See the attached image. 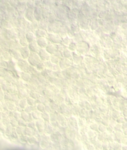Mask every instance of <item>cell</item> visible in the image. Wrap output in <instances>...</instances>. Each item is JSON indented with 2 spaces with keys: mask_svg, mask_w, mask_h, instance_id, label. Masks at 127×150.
<instances>
[{
  "mask_svg": "<svg viewBox=\"0 0 127 150\" xmlns=\"http://www.w3.org/2000/svg\"><path fill=\"white\" fill-rule=\"evenodd\" d=\"M39 28H42V29L47 30L48 25L49 24V22L47 19H42L41 21L39 22Z\"/></svg>",
  "mask_w": 127,
  "mask_h": 150,
  "instance_id": "cell-21",
  "label": "cell"
},
{
  "mask_svg": "<svg viewBox=\"0 0 127 150\" xmlns=\"http://www.w3.org/2000/svg\"><path fill=\"white\" fill-rule=\"evenodd\" d=\"M1 27L8 28V29H11V28H13V25L11 24V22L9 21H7L5 19H1Z\"/></svg>",
  "mask_w": 127,
  "mask_h": 150,
  "instance_id": "cell-23",
  "label": "cell"
},
{
  "mask_svg": "<svg viewBox=\"0 0 127 150\" xmlns=\"http://www.w3.org/2000/svg\"><path fill=\"white\" fill-rule=\"evenodd\" d=\"M80 33L82 35L84 41L87 42L91 45L99 43V37L97 36L93 31H92L91 30L86 31L81 30Z\"/></svg>",
  "mask_w": 127,
  "mask_h": 150,
  "instance_id": "cell-1",
  "label": "cell"
},
{
  "mask_svg": "<svg viewBox=\"0 0 127 150\" xmlns=\"http://www.w3.org/2000/svg\"><path fill=\"white\" fill-rule=\"evenodd\" d=\"M68 48L71 50L72 52H76V49H77V43H74V42H72L70 45L68 47Z\"/></svg>",
  "mask_w": 127,
  "mask_h": 150,
  "instance_id": "cell-31",
  "label": "cell"
},
{
  "mask_svg": "<svg viewBox=\"0 0 127 150\" xmlns=\"http://www.w3.org/2000/svg\"><path fill=\"white\" fill-rule=\"evenodd\" d=\"M63 24L62 21L56 19L53 22H49L47 32L49 33H59L61 27Z\"/></svg>",
  "mask_w": 127,
  "mask_h": 150,
  "instance_id": "cell-6",
  "label": "cell"
},
{
  "mask_svg": "<svg viewBox=\"0 0 127 150\" xmlns=\"http://www.w3.org/2000/svg\"><path fill=\"white\" fill-rule=\"evenodd\" d=\"M34 17H35V20L37 21L38 22L41 21L42 17V7H36L34 8Z\"/></svg>",
  "mask_w": 127,
  "mask_h": 150,
  "instance_id": "cell-14",
  "label": "cell"
},
{
  "mask_svg": "<svg viewBox=\"0 0 127 150\" xmlns=\"http://www.w3.org/2000/svg\"><path fill=\"white\" fill-rule=\"evenodd\" d=\"M79 11L76 9L71 8L68 13V20L71 23H78V17Z\"/></svg>",
  "mask_w": 127,
  "mask_h": 150,
  "instance_id": "cell-9",
  "label": "cell"
},
{
  "mask_svg": "<svg viewBox=\"0 0 127 150\" xmlns=\"http://www.w3.org/2000/svg\"><path fill=\"white\" fill-rule=\"evenodd\" d=\"M19 51L20 52L21 57L24 59H28V57H29L31 53V52L30 50L29 49L28 47H21Z\"/></svg>",
  "mask_w": 127,
  "mask_h": 150,
  "instance_id": "cell-13",
  "label": "cell"
},
{
  "mask_svg": "<svg viewBox=\"0 0 127 150\" xmlns=\"http://www.w3.org/2000/svg\"><path fill=\"white\" fill-rule=\"evenodd\" d=\"M73 52L69 50L67 47L62 52V55L63 57H65V58H70V57H73Z\"/></svg>",
  "mask_w": 127,
  "mask_h": 150,
  "instance_id": "cell-26",
  "label": "cell"
},
{
  "mask_svg": "<svg viewBox=\"0 0 127 150\" xmlns=\"http://www.w3.org/2000/svg\"><path fill=\"white\" fill-rule=\"evenodd\" d=\"M38 54L40 56V59L44 61H47L50 59L51 57L50 54H49L45 48H40L38 52Z\"/></svg>",
  "mask_w": 127,
  "mask_h": 150,
  "instance_id": "cell-12",
  "label": "cell"
},
{
  "mask_svg": "<svg viewBox=\"0 0 127 150\" xmlns=\"http://www.w3.org/2000/svg\"><path fill=\"white\" fill-rule=\"evenodd\" d=\"M94 32L95 33V34L97 36L100 37V36L101 35L103 32V30H102V28L101 27H100L98 28L97 29H96L95 31H94Z\"/></svg>",
  "mask_w": 127,
  "mask_h": 150,
  "instance_id": "cell-32",
  "label": "cell"
},
{
  "mask_svg": "<svg viewBox=\"0 0 127 150\" xmlns=\"http://www.w3.org/2000/svg\"><path fill=\"white\" fill-rule=\"evenodd\" d=\"M42 59H40V56L37 53H31L29 57H28V61L32 65H37L40 64V61Z\"/></svg>",
  "mask_w": 127,
  "mask_h": 150,
  "instance_id": "cell-10",
  "label": "cell"
},
{
  "mask_svg": "<svg viewBox=\"0 0 127 150\" xmlns=\"http://www.w3.org/2000/svg\"><path fill=\"white\" fill-rule=\"evenodd\" d=\"M48 32L47 30L42 29V28H39L36 32L35 35L37 38H47L48 35Z\"/></svg>",
  "mask_w": 127,
  "mask_h": 150,
  "instance_id": "cell-18",
  "label": "cell"
},
{
  "mask_svg": "<svg viewBox=\"0 0 127 150\" xmlns=\"http://www.w3.org/2000/svg\"><path fill=\"white\" fill-rule=\"evenodd\" d=\"M97 20H98V22H99V25H100V27H103V26H104V25L106 24L107 21H106L104 19L97 18Z\"/></svg>",
  "mask_w": 127,
  "mask_h": 150,
  "instance_id": "cell-33",
  "label": "cell"
},
{
  "mask_svg": "<svg viewBox=\"0 0 127 150\" xmlns=\"http://www.w3.org/2000/svg\"><path fill=\"white\" fill-rule=\"evenodd\" d=\"M49 43L54 44H60L61 43L62 37L59 33H48V35L47 37Z\"/></svg>",
  "mask_w": 127,
  "mask_h": 150,
  "instance_id": "cell-7",
  "label": "cell"
},
{
  "mask_svg": "<svg viewBox=\"0 0 127 150\" xmlns=\"http://www.w3.org/2000/svg\"><path fill=\"white\" fill-rule=\"evenodd\" d=\"M26 38L28 41L29 43H30L33 42H36L37 40V37L35 35V33L33 32H27L26 35Z\"/></svg>",
  "mask_w": 127,
  "mask_h": 150,
  "instance_id": "cell-19",
  "label": "cell"
},
{
  "mask_svg": "<svg viewBox=\"0 0 127 150\" xmlns=\"http://www.w3.org/2000/svg\"><path fill=\"white\" fill-rule=\"evenodd\" d=\"M47 51L48 53L50 54V55H54L58 51V47L56 44H54L49 43L47 48H45Z\"/></svg>",
  "mask_w": 127,
  "mask_h": 150,
  "instance_id": "cell-15",
  "label": "cell"
},
{
  "mask_svg": "<svg viewBox=\"0 0 127 150\" xmlns=\"http://www.w3.org/2000/svg\"><path fill=\"white\" fill-rule=\"evenodd\" d=\"M68 28L66 27H65L64 25H63L59 34L62 38L68 36Z\"/></svg>",
  "mask_w": 127,
  "mask_h": 150,
  "instance_id": "cell-29",
  "label": "cell"
},
{
  "mask_svg": "<svg viewBox=\"0 0 127 150\" xmlns=\"http://www.w3.org/2000/svg\"><path fill=\"white\" fill-rule=\"evenodd\" d=\"M108 11H107V10H101V11H99V13H98V18L105 19L107 13H108Z\"/></svg>",
  "mask_w": 127,
  "mask_h": 150,
  "instance_id": "cell-30",
  "label": "cell"
},
{
  "mask_svg": "<svg viewBox=\"0 0 127 150\" xmlns=\"http://www.w3.org/2000/svg\"><path fill=\"white\" fill-rule=\"evenodd\" d=\"M73 42V38L69 36H66L65 37L62 38V41H61V44L64 45L65 47H68L70 44Z\"/></svg>",
  "mask_w": 127,
  "mask_h": 150,
  "instance_id": "cell-25",
  "label": "cell"
},
{
  "mask_svg": "<svg viewBox=\"0 0 127 150\" xmlns=\"http://www.w3.org/2000/svg\"><path fill=\"white\" fill-rule=\"evenodd\" d=\"M28 48L30 50L31 53H38L39 50L40 49L36 41L29 43Z\"/></svg>",
  "mask_w": 127,
  "mask_h": 150,
  "instance_id": "cell-17",
  "label": "cell"
},
{
  "mask_svg": "<svg viewBox=\"0 0 127 150\" xmlns=\"http://www.w3.org/2000/svg\"><path fill=\"white\" fill-rule=\"evenodd\" d=\"M36 42L40 48H46L49 42L47 38H37Z\"/></svg>",
  "mask_w": 127,
  "mask_h": 150,
  "instance_id": "cell-16",
  "label": "cell"
},
{
  "mask_svg": "<svg viewBox=\"0 0 127 150\" xmlns=\"http://www.w3.org/2000/svg\"><path fill=\"white\" fill-rule=\"evenodd\" d=\"M31 32H33L35 33V32L39 28V22L35 20L33 22H31Z\"/></svg>",
  "mask_w": 127,
  "mask_h": 150,
  "instance_id": "cell-27",
  "label": "cell"
},
{
  "mask_svg": "<svg viewBox=\"0 0 127 150\" xmlns=\"http://www.w3.org/2000/svg\"><path fill=\"white\" fill-rule=\"evenodd\" d=\"M50 59H51V61H52V62H58L60 61V57H59L55 56V55H51Z\"/></svg>",
  "mask_w": 127,
  "mask_h": 150,
  "instance_id": "cell-35",
  "label": "cell"
},
{
  "mask_svg": "<svg viewBox=\"0 0 127 150\" xmlns=\"http://www.w3.org/2000/svg\"><path fill=\"white\" fill-rule=\"evenodd\" d=\"M100 27V25L98 22L97 19H91L90 22V30L92 31H95L98 28Z\"/></svg>",
  "mask_w": 127,
  "mask_h": 150,
  "instance_id": "cell-20",
  "label": "cell"
},
{
  "mask_svg": "<svg viewBox=\"0 0 127 150\" xmlns=\"http://www.w3.org/2000/svg\"><path fill=\"white\" fill-rule=\"evenodd\" d=\"M99 43L102 48L110 49L113 48L114 41L111 38L110 34L103 32L99 37Z\"/></svg>",
  "mask_w": 127,
  "mask_h": 150,
  "instance_id": "cell-4",
  "label": "cell"
},
{
  "mask_svg": "<svg viewBox=\"0 0 127 150\" xmlns=\"http://www.w3.org/2000/svg\"><path fill=\"white\" fill-rule=\"evenodd\" d=\"M73 42H74V43H78L81 42L82 41H84V39H83V37L82 36L81 33L80 32L79 33H74V36L73 37Z\"/></svg>",
  "mask_w": 127,
  "mask_h": 150,
  "instance_id": "cell-22",
  "label": "cell"
},
{
  "mask_svg": "<svg viewBox=\"0 0 127 150\" xmlns=\"http://www.w3.org/2000/svg\"><path fill=\"white\" fill-rule=\"evenodd\" d=\"M91 45L86 41H82L77 44L76 53L80 55H86L90 52Z\"/></svg>",
  "mask_w": 127,
  "mask_h": 150,
  "instance_id": "cell-5",
  "label": "cell"
},
{
  "mask_svg": "<svg viewBox=\"0 0 127 150\" xmlns=\"http://www.w3.org/2000/svg\"><path fill=\"white\" fill-rule=\"evenodd\" d=\"M35 6L36 7H40L43 6V0H35Z\"/></svg>",
  "mask_w": 127,
  "mask_h": 150,
  "instance_id": "cell-34",
  "label": "cell"
},
{
  "mask_svg": "<svg viewBox=\"0 0 127 150\" xmlns=\"http://www.w3.org/2000/svg\"><path fill=\"white\" fill-rule=\"evenodd\" d=\"M70 29H71L74 33H79L81 32V29L78 23H71Z\"/></svg>",
  "mask_w": 127,
  "mask_h": 150,
  "instance_id": "cell-28",
  "label": "cell"
},
{
  "mask_svg": "<svg viewBox=\"0 0 127 150\" xmlns=\"http://www.w3.org/2000/svg\"><path fill=\"white\" fill-rule=\"evenodd\" d=\"M18 40H19V42L21 47H28L29 42H28V41L26 38L25 35H24L20 36L19 37Z\"/></svg>",
  "mask_w": 127,
  "mask_h": 150,
  "instance_id": "cell-24",
  "label": "cell"
},
{
  "mask_svg": "<svg viewBox=\"0 0 127 150\" xmlns=\"http://www.w3.org/2000/svg\"><path fill=\"white\" fill-rule=\"evenodd\" d=\"M90 22L91 19L80 11L78 17V24L81 30H90Z\"/></svg>",
  "mask_w": 127,
  "mask_h": 150,
  "instance_id": "cell-3",
  "label": "cell"
},
{
  "mask_svg": "<svg viewBox=\"0 0 127 150\" xmlns=\"http://www.w3.org/2000/svg\"><path fill=\"white\" fill-rule=\"evenodd\" d=\"M34 9L27 8L24 14V17L29 22H32L35 21V17H34Z\"/></svg>",
  "mask_w": 127,
  "mask_h": 150,
  "instance_id": "cell-11",
  "label": "cell"
},
{
  "mask_svg": "<svg viewBox=\"0 0 127 150\" xmlns=\"http://www.w3.org/2000/svg\"><path fill=\"white\" fill-rule=\"evenodd\" d=\"M71 8L66 6L65 4H61L58 5L55 14L57 19L61 21H65L68 20V13Z\"/></svg>",
  "mask_w": 127,
  "mask_h": 150,
  "instance_id": "cell-2",
  "label": "cell"
},
{
  "mask_svg": "<svg viewBox=\"0 0 127 150\" xmlns=\"http://www.w3.org/2000/svg\"><path fill=\"white\" fill-rule=\"evenodd\" d=\"M117 27L118 26L115 25L113 22H107L106 24L102 28L103 32L107 34H110L112 32L116 31Z\"/></svg>",
  "mask_w": 127,
  "mask_h": 150,
  "instance_id": "cell-8",
  "label": "cell"
}]
</instances>
